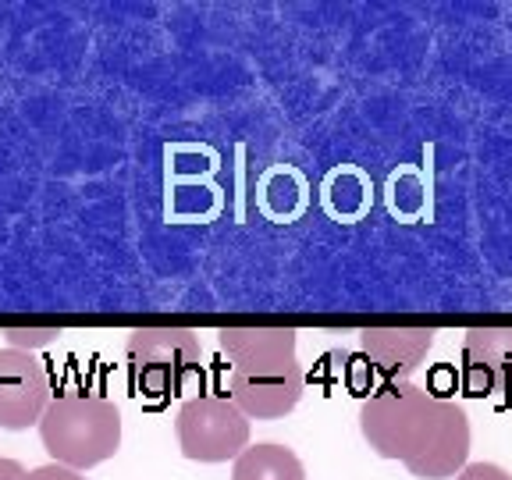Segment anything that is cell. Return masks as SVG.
Returning <instances> with one entry per match:
<instances>
[{"instance_id": "cell-1", "label": "cell", "mask_w": 512, "mask_h": 480, "mask_svg": "<svg viewBox=\"0 0 512 480\" xmlns=\"http://www.w3.org/2000/svg\"><path fill=\"white\" fill-rule=\"evenodd\" d=\"M292 328H224L217 345L228 356V399L249 420H281L303 399V367Z\"/></svg>"}, {"instance_id": "cell-2", "label": "cell", "mask_w": 512, "mask_h": 480, "mask_svg": "<svg viewBox=\"0 0 512 480\" xmlns=\"http://www.w3.org/2000/svg\"><path fill=\"white\" fill-rule=\"evenodd\" d=\"M445 395L424 392L413 381H392L377 388L360 406V431L374 456L409 466L424 456L438 434Z\"/></svg>"}, {"instance_id": "cell-3", "label": "cell", "mask_w": 512, "mask_h": 480, "mask_svg": "<svg viewBox=\"0 0 512 480\" xmlns=\"http://www.w3.org/2000/svg\"><path fill=\"white\" fill-rule=\"evenodd\" d=\"M40 438L50 459L72 470L107 463L121 448V413L111 399L86 392H64L50 399L40 420Z\"/></svg>"}, {"instance_id": "cell-4", "label": "cell", "mask_w": 512, "mask_h": 480, "mask_svg": "<svg viewBox=\"0 0 512 480\" xmlns=\"http://www.w3.org/2000/svg\"><path fill=\"white\" fill-rule=\"evenodd\" d=\"M125 352L132 381L150 399L178 395L203 363V342L189 328H139L128 335Z\"/></svg>"}, {"instance_id": "cell-5", "label": "cell", "mask_w": 512, "mask_h": 480, "mask_svg": "<svg viewBox=\"0 0 512 480\" xmlns=\"http://www.w3.org/2000/svg\"><path fill=\"white\" fill-rule=\"evenodd\" d=\"M175 434L192 463H228L249 448V416L228 395H196L178 409Z\"/></svg>"}, {"instance_id": "cell-6", "label": "cell", "mask_w": 512, "mask_h": 480, "mask_svg": "<svg viewBox=\"0 0 512 480\" xmlns=\"http://www.w3.org/2000/svg\"><path fill=\"white\" fill-rule=\"evenodd\" d=\"M50 406V377L32 352L0 349V431L40 427Z\"/></svg>"}, {"instance_id": "cell-7", "label": "cell", "mask_w": 512, "mask_h": 480, "mask_svg": "<svg viewBox=\"0 0 512 480\" xmlns=\"http://www.w3.org/2000/svg\"><path fill=\"white\" fill-rule=\"evenodd\" d=\"M459 363L470 399L512 402V328H470Z\"/></svg>"}, {"instance_id": "cell-8", "label": "cell", "mask_w": 512, "mask_h": 480, "mask_svg": "<svg viewBox=\"0 0 512 480\" xmlns=\"http://www.w3.org/2000/svg\"><path fill=\"white\" fill-rule=\"evenodd\" d=\"M438 331L431 328H367L360 331V345L367 360L377 367V374L392 381H406L434 345Z\"/></svg>"}, {"instance_id": "cell-9", "label": "cell", "mask_w": 512, "mask_h": 480, "mask_svg": "<svg viewBox=\"0 0 512 480\" xmlns=\"http://www.w3.org/2000/svg\"><path fill=\"white\" fill-rule=\"evenodd\" d=\"M470 459V416L459 402L445 399L441 402V420L438 434L427 445V452L416 463H409L406 470L420 480H445L456 477Z\"/></svg>"}, {"instance_id": "cell-10", "label": "cell", "mask_w": 512, "mask_h": 480, "mask_svg": "<svg viewBox=\"0 0 512 480\" xmlns=\"http://www.w3.org/2000/svg\"><path fill=\"white\" fill-rule=\"evenodd\" d=\"M232 480H306L299 456L288 445H249L232 466Z\"/></svg>"}, {"instance_id": "cell-11", "label": "cell", "mask_w": 512, "mask_h": 480, "mask_svg": "<svg viewBox=\"0 0 512 480\" xmlns=\"http://www.w3.org/2000/svg\"><path fill=\"white\" fill-rule=\"evenodd\" d=\"M0 335L8 338V349L32 352V349H40V345L57 342V335H61V331H57V328H8V331H0Z\"/></svg>"}, {"instance_id": "cell-12", "label": "cell", "mask_w": 512, "mask_h": 480, "mask_svg": "<svg viewBox=\"0 0 512 480\" xmlns=\"http://www.w3.org/2000/svg\"><path fill=\"white\" fill-rule=\"evenodd\" d=\"M456 480H512V473L498 463H466Z\"/></svg>"}, {"instance_id": "cell-13", "label": "cell", "mask_w": 512, "mask_h": 480, "mask_svg": "<svg viewBox=\"0 0 512 480\" xmlns=\"http://www.w3.org/2000/svg\"><path fill=\"white\" fill-rule=\"evenodd\" d=\"M18 480H86V477L79 470H72V466L47 463V466H36V470H25Z\"/></svg>"}, {"instance_id": "cell-14", "label": "cell", "mask_w": 512, "mask_h": 480, "mask_svg": "<svg viewBox=\"0 0 512 480\" xmlns=\"http://www.w3.org/2000/svg\"><path fill=\"white\" fill-rule=\"evenodd\" d=\"M25 473L22 463H15V459H0V480H18Z\"/></svg>"}]
</instances>
